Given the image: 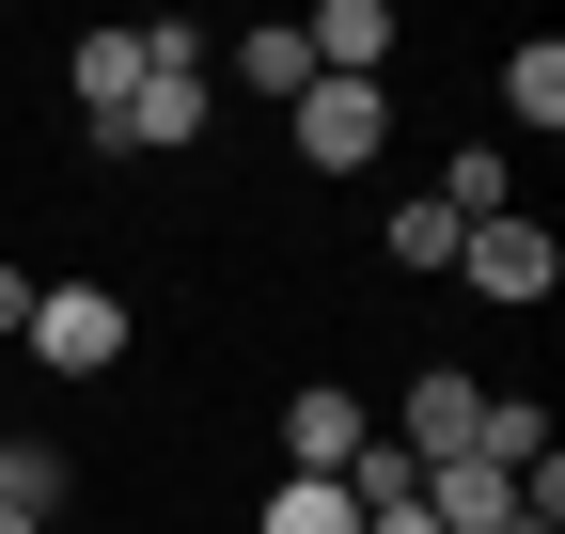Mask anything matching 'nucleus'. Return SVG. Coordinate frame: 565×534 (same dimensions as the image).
<instances>
[{"label": "nucleus", "mask_w": 565, "mask_h": 534, "mask_svg": "<svg viewBox=\"0 0 565 534\" xmlns=\"http://www.w3.org/2000/svg\"><path fill=\"white\" fill-rule=\"evenodd\" d=\"M282 142H299L315 173H377V142H393V79H315L299 110H282Z\"/></svg>", "instance_id": "obj_1"}, {"label": "nucleus", "mask_w": 565, "mask_h": 534, "mask_svg": "<svg viewBox=\"0 0 565 534\" xmlns=\"http://www.w3.org/2000/svg\"><path fill=\"white\" fill-rule=\"evenodd\" d=\"M456 284H471L487 314H534V299L565 284V236H550V221H471V236H456Z\"/></svg>", "instance_id": "obj_2"}, {"label": "nucleus", "mask_w": 565, "mask_h": 534, "mask_svg": "<svg viewBox=\"0 0 565 534\" xmlns=\"http://www.w3.org/2000/svg\"><path fill=\"white\" fill-rule=\"evenodd\" d=\"M17 346H32L47 377H110V362H126V299H110V284H32V330H17Z\"/></svg>", "instance_id": "obj_3"}, {"label": "nucleus", "mask_w": 565, "mask_h": 534, "mask_svg": "<svg viewBox=\"0 0 565 534\" xmlns=\"http://www.w3.org/2000/svg\"><path fill=\"white\" fill-rule=\"evenodd\" d=\"M204 126H221V79H204V63H141V95H126V126L95 158H189Z\"/></svg>", "instance_id": "obj_4"}, {"label": "nucleus", "mask_w": 565, "mask_h": 534, "mask_svg": "<svg viewBox=\"0 0 565 534\" xmlns=\"http://www.w3.org/2000/svg\"><path fill=\"white\" fill-rule=\"evenodd\" d=\"M362 440H377V409H362L345 377H299V393H282V472H315V488H330Z\"/></svg>", "instance_id": "obj_5"}, {"label": "nucleus", "mask_w": 565, "mask_h": 534, "mask_svg": "<svg viewBox=\"0 0 565 534\" xmlns=\"http://www.w3.org/2000/svg\"><path fill=\"white\" fill-rule=\"evenodd\" d=\"M377 440L408 456V472H424V456H471V440H487V377L424 362V377H408V425H377Z\"/></svg>", "instance_id": "obj_6"}, {"label": "nucleus", "mask_w": 565, "mask_h": 534, "mask_svg": "<svg viewBox=\"0 0 565 534\" xmlns=\"http://www.w3.org/2000/svg\"><path fill=\"white\" fill-rule=\"evenodd\" d=\"M299 63H315V79H393V0H315Z\"/></svg>", "instance_id": "obj_7"}, {"label": "nucleus", "mask_w": 565, "mask_h": 534, "mask_svg": "<svg viewBox=\"0 0 565 534\" xmlns=\"http://www.w3.org/2000/svg\"><path fill=\"white\" fill-rule=\"evenodd\" d=\"M204 79H236V95H267V110H299V95H315L299 17H267V32H236V47H204Z\"/></svg>", "instance_id": "obj_8"}, {"label": "nucleus", "mask_w": 565, "mask_h": 534, "mask_svg": "<svg viewBox=\"0 0 565 534\" xmlns=\"http://www.w3.org/2000/svg\"><path fill=\"white\" fill-rule=\"evenodd\" d=\"M141 63H158V32H79V63H63V79H79V126H95V142L126 126V95H141Z\"/></svg>", "instance_id": "obj_9"}, {"label": "nucleus", "mask_w": 565, "mask_h": 534, "mask_svg": "<svg viewBox=\"0 0 565 534\" xmlns=\"http://www.w3.org/2000/svg\"><path fill=\"white\" fill-rule=\"evenodd\" d=\"M424 205H456V221H519V158H503V142H456Z\"/></svg>", "instance_id": "obj_10"}, {"label": "nucleus", "mask_w": 565, "mask_h": 534, "mask_svg": "<svg viewBox=\"0 0 565 534\" xmlns=\"http://www.w3.org/2000/svg\"><path fill=\"white\" fill-rule=\"evenodd\" d=\"M503 110L534 126V142L565 126V47H550V32H534V47H503Z\"/></svg>", "instance_id": "obj_11"}, {"label": "nucleus", "mask_w": 565, "mask_h": 534, "mask_svg": "<svg viewBox=\"0 0 565 534\" xmlns=\"http://www.w3.org/2000/svg\"><path fill=\"white\" fill-rule=\"evenodd\" d=\"M0 519H32V534L63 519V456L47 440H0Z\"/></svg>", "instance_id": "obj_12"}, {"label": "nucleus", "mask_w": 565, "mask_h": 534, "mask_svg": "<svg viewBox=\"0 0 565 534\" xmlns=\"http://www.w3.org/2000/svg\"><path fill=\"white\" fill-rule=\"evenodd\" d=\"M252 534H362V503H345V488H315V472H282Z\"/></svg>", "instance_id": "obj_13"}, {"label": "nucleus", "mask_w": 565, "mask_h": 534, "mask_svg": "<svg viewBox=\"0 0 565 534\" xmlns=\"http://www.w3.org/2000/svg\"><path fill=\"white\" fill-rule=\"evenodd\" d=\"M456 236H471V221H456V205H424V189H408V205H393V236H377V252H393V267H456Z\"/></svg>", "instance_id": "obj_14"}, {"label": "nucleus", "mask_w": 565, "mask_h": 534, "mask_svg": "<svg viewBox=\"0 0 565 534\" xmlns=\"http://www.w3.org/2000/svg\"><path fill=\"white\" fill-rule=\"evenodd\" d=\"M17 330H32V267L0 252V346H17Z\"/></svg>", "instance_id": "obj_15"}, {"label": "nucleus", "mask_w": 565, "mask_h": 534, "mask_svg": "<svg viewBox=\"0 0 565 534\" xmlns=\"http://www.w3.org/2000/svg\"><path fill=\"white\" fill-rule=\"evenodd\" d=\"M0 534H32V519H0Z\"/></svg>", "instance_id": "obj_16"}]
</instances>
